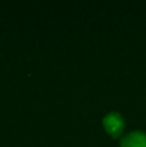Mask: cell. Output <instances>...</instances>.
<instances>
[{
    "instance_id": "7a4b0ae2",
    "label": "cell",
    "mask_w": 146,
    "mask_h": 147,
    "mask_svg": "<svg viewBox=\"0 0 146 147\" xmlns=\"http://www.w3.org/2000/svg\"><path fill=\"white\" fill-rule=\"evenodd\" d=\"M122 147H146V133H129L122 140Z\"/></svg>"
},
{
    "instance_id": "6da1fadb",
    "label": "cell",
    "mask_w": 146,
    "mask_h": 147,
    "mask_svg": "<svg viewBox=\"0 0 146 147\" xmlns=\"http://www.w3.org/2000/svg\"><path fill=\"white\" fill-rule=\"evenodd\" d=\"M103 127L106 132L113 137H118L124 128V120L118 112H110L103 119Z\"/></svg>"
}]
</instances>
